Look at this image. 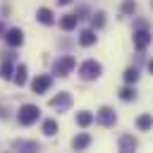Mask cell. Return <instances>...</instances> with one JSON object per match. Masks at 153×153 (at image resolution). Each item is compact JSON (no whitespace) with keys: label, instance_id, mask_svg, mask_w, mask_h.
I'll use <instances>...</instances> for the list:
<instances>
[{"label":"cell","instance_id":"cell-1","mask_svg":"<svg viewBox=\"0 0 153 153\" xmlns=\"http://www.w3.org/2000/svg\"><path fill=\"white\" fill-rule=\"evenodd\" d=\"M38 115H41L38 105H31V103H26V105H22V108H19V115H17V120H19V124L29 127V124L38 122Z\"/></svg>","mask_w":153,"mask_h":153},{"label":"cell","instance_id":"cell-2","mask_svg":"<svg viewBox=\"0 0 153 153\" xmlns=\"http://www.w3.org/2000/svg\"><path fill=\"white\" fill-rule=\"evenodd\" d=\"M100 72H103V67H100V62H96V60H86V62H81V67H79V74H81V79H86V81L98 79Z\"/></svg>","mask_w":153,"mask_h":153},{"label":"cell","instance_id":"cell-3","mask_svg":"<svg viewBox=\"0 0 153 153\" xmlns=\"http://www.w3.org/2000/svg\"><path fill=\"white\" fill-rule=\"evenodd\" d=\"M74 65H76V60L72 57V55H65V57H60L57 62H55V67H53V72L57 74V76H67L72 69H74Z\"/></svg>","mask_w":153,"mask_h":153},{"label":"cell","instance_id":"cell-4","mask_svg":"<svg viewBox=\"0 0 153 153\" xmlns=\"http://www.w3.org/2000/svg\"><path fill=\"white\" fill-rule=\"evenodd\" d=\"M69 105H72V96H69L67 91H62V93H57V96H53V98H50V108H53V110H57V112L69 110Z\"/></svg>","mask_w":153,"mask_h":153},{"label":"cell","instance_id":"cell-5","mask_svg":"<svg viewBox=\"0 0 153 153\" xmlns=\"http://www.w3.org/2000/svg\"><path fill=\"white\" fill-rule=\"evenodd\" d=\"M151 33H148V29L146 26H139L136 31H134V45H136V50H146L148 48V43H151Z\"/></svg>","mask_w":153,"mask_h":153},{"label":"cell","instance_id":"cell-6","mask_svg":"<svg viewBox=\"0 0 153 153\" xmlns=\"http://www.w3.org/2000/svg\"><path fill=\"white\" fill-rule=\"evenodd\" d=\"M96 120H98V124H103V127H112L117 117H115V110H112V108L103 105V108L96 112Z\"/></svg>","mask_w":153,"mask_h":153},{"label":"cell","instance_id":"cell-7","mask_svg":"<svg viewBox=\"0 0 153 153\" xmlns=\"http://www.w3.org/2000/svg\"><path fill=\"white\" fill-rule=\"evenodd\" d=\"M50 84H53V79H50L48 74H38V76L31 81V88H33V93H45V91L50 88Z\"/></svg>","mask_w":153,"mask_h":153},{"label":"cell","instance_id":"cell-8","mask_svg":"<svg viewBox=\"0 0 153 153\" xmlns=\"http://www.w3.org/2000/svg\"><path fill=\"white\" fill-rule=\"evenodd\" d=\"M5 41H7L12 48H17V45H22V43H24V31H22V29H7Z\"/></svg>","mask_w":153,"mask_h":153},{"label":"cell","instance_id":"cell-9","mask_svg":"<svg viewBox=\"0 0 153 153\" xmlns=\"http://www.w3.org/2000/svg\"><path fill=\"white\" fill-rule=\"evenodd\" d=\"M12 148L14 151H24V153H33V151H38V143L36 141H26V139H14Z\"/></svg>","mask_w":153,"mask_h":153},{"label":"cell","instance_id":"cell-10","mask_svg":"<svg viewBox=\"0 0 153 153\" xmlns=\"http://www.w3.org/2000/svg\"><path fill=\"white\" fill-rule=\"evenodd\" d=\"M12 74H14L12 55H5V60H2V65H0V76H2V79H12Z\"/></svg>","mask_w":153,"mask_h":153},{"label":"cell","instance_id":"cell-11","mask_svg":"<svg viewBox=\"0 0 153 153\" xmlns=\"http://www.w3.org/2000/svg\"><path fill=\"white\" fill-rule=\"evenodd\" d=\"M88 143H91V136L88 134H76L72 139V148L74 151H84V148H88Z\"/></svg>","mask_w":153,"mask_h":153},{"label":"cell","instance_id":"cell-12","mask_svg":"<svg viewBox=\"0 0 153 153\" xmlns=\"http://www.w3.org/2000/svg\"><path fill=\"white\" fill-rule=\"evenodd\" d=\"M134 148H136V139L129 136V134H122V136H120V151H122V153H129V151H134Z\"/></svg>","mask_w":153,"mask_h":153},{"label":"cell","instance_id":"cell-13","mask_svg":"<svg viewBox=\"0 0 153 153\" xmlns=\"http://www.w3.org/2000/svg\"><path fill=\"white\" fill-rule=\"evenodd\" d=\"M76 22H79L76 14H65V17L60 19V29H62V31H72V29L76 26Z\"/></svg>","mask_w":153,"mask_h":153},{"label":"cell","instance_id":"cell-14","mask_svg":"<svg viewBox=\"0 0 153 153\" xmlns=\"http://www.w3.org/2000/svg\"><path fill=\"white\" fill-rule=\"evenodd\" d=\"M79 43L86 45V48L93 45V43H96V31H93V29H84V31L79 33Z\"/></svg>","mask_w":153,"mask_h":153},{"label":"cell","instance_id":"cell-15","mask_svg":"<svg viewBox=\"0 0 153 153\" xmlns=\"http://www.w3.org/2000/svg\"><path fill=\"white\" fill-rule=\"evenodd\" d=\"M12 81H14L17 86H24V84H26V65H19V67L14 69V74H12Z\"/></svg>","mask_w":153,"mask_h":153},{"label":"cell","instance_id":"cell-16","mask_svg":"<svg viewBox=\"0 0 153 153\" xmlns=\"http://www.w3.org/2000/svg\"><path fill=\"white\" fill-rule=\"evenodd\" d=\"M36 19H38L41 24H53V22H55V17H53V12H50L48 7H41V10L36 12Z\"/></svg>","mask_w":153,"mask_h":153},{"label":"cell","instance_id":"cell-17","mask_svg":"<svg viewBox=\"0 0 153 153\" xmlns=\"http://www.w3.org/2000/svg\"><path fill=\"white\" fill-rule=\"evenodd\" d=\"M136 127H139L141 131H148V129L153 127V117H151L148 112H146V115H141V117L136 120Z\"/></svg>","mask_w":153,"mask_h":153},{"label":"cell","instance_id":"cell-18","mask_svg":"<svg viewBox=\"0 0 153 153\" xmlns=\"http://www.w3.org/2000/svg\"><path fill=\"white\" fill-rule=\"evenodd\" d=\"M43 134L45 136H55L57 134V122L55 120H45L43 122Z\"/></svg>","mask_w":153,"mask_h":153},{"label":"cell","instance_id":"cell-19","mask_svg":"<svg viewBox=\"0 0 153 153\" xmlns=\"http://www.w3.org/2000/svg\"><path fill=\"white\" fill-rule=\"evenodd\" d=\"M91 122H93V115H91V112H86V110H84V112H79V115H76V124H79V127H88Z\"/></svg>","mask_w":153,"mask_h":153},{"label":"cell","instance_id":"cell-20","mask_svg":"<svg viewBox=\"0 0 153 153\" xmlns=\"http://www.w3.org/2000/svg\"><path fill=\"white\" fill-rule=\"evenodd\" d=\"M136 79H139V72H136V67H127V69H124V81H127V84H134Z\"/></svg>","mask_w":153,"mask_h":153},{"label":"cell","instance_id":"cell-21","mask_svg":"<svg viewBox=\"0 0 153 153\" xmlns=\"http://www.w3.org/2000/svg\"><path fill=\"white\" fill-rule=\"evenodd\" d=\"M91 24H93V29H100V26L105 24V12H96V14L91 17Z\"/></svg>","mask_w":153,"mask_h":153},{"label":"cell","instance_id":"cell-22","mask_svg":"<svg viewBox=\"0 0 153 153\" xmlns=\"http://www.w3.org/2000/svg\"><path fill=\"white\" fill-rule=\"evenodd\" d=\"M120 98H122V100H134V98H136V91H134L131 86H124V88L120 91Z\"/></svg>","mask_w":153,"mask_h":153},{"label":"cell","instance_id":"cell-23","mask_svg":"<svg viewBox=\"0 0 153 153\" xmlns=\"http://www.w3.org/2000/svg\"><path fill=\"white\" fill-rule=\"evenodd\" d=\"M134 10H136V2L134 0H124L122 2V14H131Z\"/></svg>","mask_w":153,"mask_h":153},{"label":"cell","instance_id":"cell-24","mask_svg":"<svg viewBox=\"0 0 153 153\" xmlns=\"http://www.w3.org/2000/svg\"><path fill=\"white\" fill-rule=\"evenodd\" d=\"M5 33H7V26H5L2 22H0V36H5Z\"/></svg>","mask_w":153,"mask_h":153},{"label":"cell","instance_id":"cell-25","mask_svg":"<svg viewBox=\"0 0 153 153\" xmlns=\"http://www.w3.org/2000/svg\"><path fill=\"white\" fill-rule=\"evenodd\" d=\"M148 72L153 74V60H148Z\"/></svg>","mask_w":153,"mask_h":153},{"label":"cell","instance_id":"cell-26","mask_svg":"<svg viewBox=\"0 0 153 153\" xmlns=\"http://www.w3.org/2000/svg\"><path fill=\"white\" fill-rule=\"evenodd\" d=\"M72 0H57V5H69Z\"/></svg>","mask_w":153,"mask_h":153},{"label":"cell","instance_id":"cell-27","mask_svg":"<svg viewBox=\"0 0 153 153\" xmlns=\"http://www.w3.org/2000/svg\"><path fill=\"white\" fill-rule=\"evenodd\" d=\"M151 5H153V0H151Z\"/></svg>","mask_w":153,"mask_h":153}]
</instances>
